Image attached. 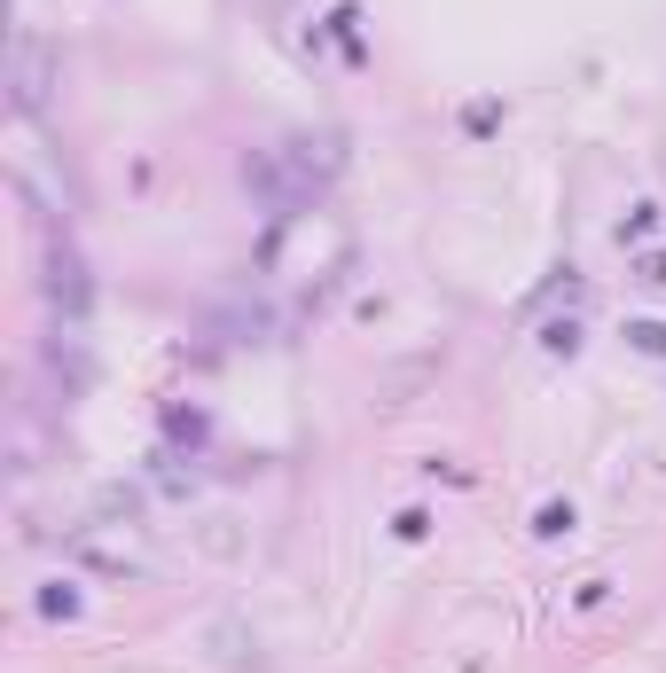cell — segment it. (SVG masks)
Returning a JSON list of instances; mask_svg holds the SVG:
<instances>
[{
  "mask_svg": "<svg viewBox=\"0 0 666 673\" xmlns=\"http://www.w3.org/2000/svg\"><path fill=\"white\" fill-rule=\"evenodd\" d=\"M627 337H635V353H666V329H659V321H635Z\"/></svg>",
  "mask_w": 666,
  "mask_h": 673,
  "instance_id": "3",
  "label": "cell"
},
{
  "mask_svg": "<svg viewBox=\"0 0 666 673\" xmlns=\"http://www.w3.org/2000/svg\"><path fill=\"white\" fill-rule=\"evenodd\" d=\"M8 87H16V110H24V118H40V110H48V47L32 40V32L16 40V63H8Z\"/></svg>",
  "mask_w": 666,
  "mask_h": 673,
  "instance_id": "1",
  "label": "cell"
},
{
  "mask_svg": "<svg viewBox=\"0 0 666 673\" xmlns=\"http://www.w3.org/2000/svg\"><path fill=\"white\" fill-rule=\"evenodd\" d=\"M533 533H541V540H557V533H572V509H565V501H549V509H541V517H533Z\"/></svg>",
  "mask_w": 666,
  "mask_h": 673,
  "instance_id": "2",
  "label": "cell"
}]
</instances>
